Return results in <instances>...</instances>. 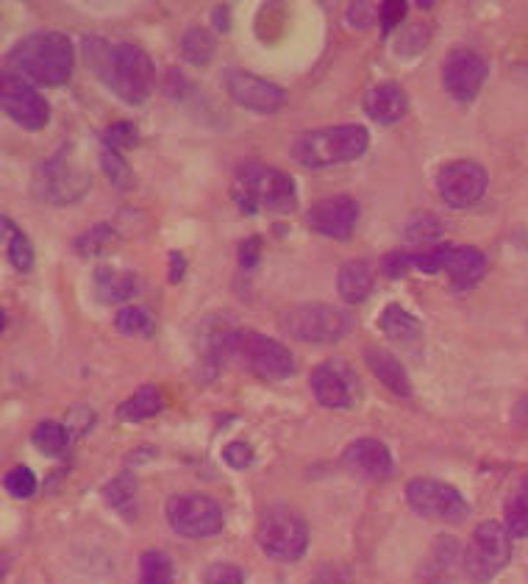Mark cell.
I'll return each instance as SVG.
<instances>
[{
  "instance_id": "1",
  "label": "cell",
  "mask_w": 528,
  "mask_h": 584,
  "mask_svg": "<svg viewBox=\"0 0 528 584\" xmlns=\"http://www.w3.org/2000/svg\"><path fill=\"white\" fill-rule=\"evenodd\" d=\"M84 62L120 101L140 107L151 98L156 84V70L151 57L134 42H109L103 37L87 34L81 40Z\"/></svg>"
},
{
  "instance_id": "2",
  "label": "cell",
  "mask_w": 528,
  "mask_h": 584,
  "mask_svg": "<svg viewBox=\"0 0 528 584\" xmlns=\"http://www.w3.org/2000/svg\"><path fill=\"white\" fill-rule=\"evenodd\" d=\"M9 64L31 84L62 87L73 73L75 48L62 31H34L9 51Z\"/></svg>"
},
{
  "instance_id": "3",
  "label": "cell",
  "mask_w": 528,
  "mask_h": 584,
  "mask_svg": "<svg viewBox=\"0 0 528 584\" xmlns=\"http://www.w3.org/2000/svg\"><path fill=\"white\" fill-rule=\"evenodd\" d=\"M234 201L247 214H290L298 209V190H295L293 175H287L284 170H276L262 162H251L236 170Z\"/></svg>"
},
{
  "instance_id": "4",
  "label": "cell",
  "mask_w": 528,
  "mask_h": 584,
  "mask_svg": "<svg viewBox=\"0 0 528 584\" xmlns=\"http://www.w3.org/2000/svg\"><path fill=\"white\" fill-rule=\"evenodd\" d=\"M367 134L365 125H328V129L306 131L293 142V159L309 170L334 168V164H345L359 159L367 151Z\"/></svg>"
},
{
  "instance_id": "5",
  "label": "cell",
  "mask_w": 528,
  "mask_h": 584,
  "mask_svg": "<svg viewBox=\"0 0 528 584\" xmlns=\"http://www.w3.org/2000/svg\"><path fill=\"white\" fill-rule=\"evenodd\" d=\"M511 560V534L504 523L484 521L478 523L476 532L470 534L461 567L465 576L476 584H487L509 565Z\"/></svg>"
},
{
  "instance_id": "6",
  "label": "cell",
  "mask_w": 528,
  "mask_h": 584,
  "mask_svg": "<svg viewBox=\"0 0 528 584\" xmlns=\"http://www.w3.org/2000/svg\"><path fill=\"white\" fill-rule=\"evenodd\" d=\"M354 315L332 304H298L284 312V332L301 343H337L354 332Z\"/></svg>"
},
{
  "instance_id": "7",
  "label": "cell",
  "mask_w": 528,
  "mask_h": 584,
  "mask_svg": "<svg viewBox=\"0 0 528 584\" xmlns=\"http://www.w3.org/2000/svg\"><path fill=\"white\" fill-rule=\"evenodd\" d=\"M256 543L264 554L278 562H295L306 554L309 545V528L304 517L284 506H273L258 517Z\"/></svg>"
},
{
  "instance_id": "8",
  "label": "cell",
  "mask_w": 528,
  "mask_h": 584,
  "mask_svg": "<svg viewBox=\"0 0 528 584\" xmlns=\"http://www.w3.org/2000/svg\"><path fill=\"white\" fill-rule=\"evenodd\" d=\"M31 190L40 201L68 207V203L84 198V192L90 190V173L70 159V151H59L57 157H51L34 170Z\"/></svg>"
},
{
  "instance_id": "9",
  "label": "cell",
  "mask_w": 528,
  "mask_h": 584,
  "mask_svg": "<svg viewBox=\"0 0 528 584\" xmlns=\"http://www.w3.org/2000/svg\"><path fill=\"white\" fill-rule=\"evenodd\" d=\"M170 528L181 537L206 540L223 528V510L214 499L203 493H179L164 506Z\"/></svg>"
},
{
  "instance_id": "10",
  "label": "cell",
  "mask_w": 528,
  "mask_h": 584,
  "mask_svg": "<svg viewBox=\"0 0 528 584\" xmlns=\"http://www.w3.org/2000/svg\"><path fill=\"white\" fill-rule=\"evenodd\" d=\"M404 495L409 510H415L420 517H428V521L461 523L470 515L465 495L454 484H445L439 479H412Z\"/></svg>"
},
{
  "instance_id": "11",
  "label": "cell",
  "mask_w": 528,
  "mask_h": 584,
  "mask_svg": "<svg viewBox=\"0 0 528 584\" xmlns=\"http://www.w3.org/2000/svg\"><path fill=\"white\" fill-rule=\"evenodd\" d=\"M0 101H3L7 118H12L26 131H42L51 120V107H48L45 95L29 79L9 73V70L0 79Z\"/></svg>"
},
{
  "instance_id": "12",
  "label": "cell",
  "mask_w": 528,
  "mask_h": 584,
  "mask_svg": "<svg viewBox=\"0 0 528 584\" xmlns=\"http://www.w3.org/2000/svg\"><path fill=\"white\" fill-rule=\"evenodd\" d=\"M225 92L231 95V101L256 114H276L287 103V92L282 87L262 79V75L247 73V70H229L225 73Z\"/></svg>"
},
{
  "instance_id": "13",
  "label": "cell",
  "mask_w": 528,
  "mask_h": 584,
  "mask_svg": "<svg viewBox=\"0 0 528 584\" xmlns=\"http://www.w3.org/2000/svg\"><path fill=\"white\" fill-rule=\"evenodd\" d=\"M309 390L326 410H351L356 401V376L348 362L326 360L312 367Z\"/></svg>"
},
{
  "instance_id": "14",
  "label": "cell",
  "mask_w": 528,
  "mask_h": 584,
  "mask_svg": "<svg viewBox=\"0 0 528 584\" xmlns=\"http://www.w3.org/2000/svg\"><path fill=\"white\" fill-rule=\"evenodd\" d=\"M487 79V62L470 48H454L443 62V84L448 95L459 103H470L481 92Z\"/></svg>"
},
{
  "instance_id": "15",
  "label": "cell",
  "mask_w": 528,
  "mask_h": 584,
  "mask_svg": "<svg viewBox=\"0 0 528 584\" xmlns=\"http://www.w3.org/2000/svg\"><path fill=\"white\" fill-rule=\"evenodd\" d=\"M437 190L448 207L467 209L484 195L487 190V173L478 162L470 159H459V162H448L437 175Z\"/></svg>"
},
{
  "instance_id": "16",
  "label": "cell",
  "mask_w": 528,
  "mask_h": 584,
  "mask_svg": "<svg viewBox=\"0 0 528 584\" xmlns=\"http://www.w3.org/2000/svg\"><path fill=\"white\" fill-rule=\"evenodd\" d=\"M359 220V203L351 195H332L312 203L306 212V223L315 234L332 236V240H348Z\"/></svg>"
},
{
  "instance_id": "17",
  "label": "cell",
  "mask_w": 528,
  "mask_h": 584,
  "mask_svg": "<svg viewBox=\"0 0 528 584\" xmlns=\"http://www.w3.org/2000/svg\"><path fill=\"white\" fill-rule=\"evenodd\" d=\"M343 467L365 482H382L395 473V460L382 440L359 437L343 451Z\"/></svg>"
},
{
  "instance_id": "18",
  "label": "cell",
  "mask_w": 528,
  "mask_h": 584,
  "mask_svg": "<svg viewBox=\"0 0 528 584\" xmlns=\"http://www.w3.org/2000/svg\"><path fill=\"white\" fill-rule=\"evenodd\" d=\"M362 107H365V114L373 120V123L389 125L395 123V120L404 118L406 109H409V98H406V92L400 90L398 84L387 81V84L373 87V90L365 95V103H362Z\"/></svg>"
},
{
  "instance_id": "19",
  "label": "cell",
  "mask_w": 528,
  "mask_h": 584,
  "mask_svg": "<svg viewBox=\"0 0 528 584\" xmlns=\"http://www.w3.org/2000/svg\"><path fill=\"white\" fill-rule=\"evenodd\" d=\"M487 270V256L473 245H450L448 259H445V273L450 275L454 290H467L476 284Z\"/></svg>"
},
{
  "instance_id": "20",
  "label": "cell",
  "mask_w": 528,
  "mask_h": 584,
  "mask_svg": "<svg viewBox=\"0 0 528 584\" xmlns=\"http://www.w3.org/2000/svg\"><path fill=\"white\" fill-rule=\"evenodd\" d=\"M362 356H365V362L373 371V376H376L378 382L389 390V393H395L398 399H409L412 395L409 373L404 371V365H400V362L395 360L387 349H376V345H370V349H365V354Z\"/></svg>"
},
{
  "instance_id": "21",
  "label": "cell",
  "mask_w": 528,
  "mask_h": 584,
  "mask_svg": "<svg viewBox=\"0 0 528 584\" xmlns=\"http://www.w3.org/2000/svg\"><path fill=\"white\" fill-rule=\"evenodd\" d=\"M337 292L345 304H362L373 292V270L362 259H351L337 273Z\"/></svg>"
},
{
  "instance_id": "22",
  "label": "cell",
  "mask_w": 528,
  "mask_h": 584,
  "mask_svg": "<svg viewBox=\"0 0 528 584\" xmlns=\"http://www.w3.org/2000/svg\"><path fill=\"white\" fill-rule=\"evenodd\" d=\"M136 292V275L131 270L109 268L101 264L95 270V295L103 304H120V301H129Z\"/></svg>"
},
{
  "instance_id": "23",
  "label": "cell",
  "mask_w": 528,
  "mask_h": 584,
  "mask_svg": "<svg viewBox=\"0 0 528 584\" xmlns=\"http://www.w3.org/2000/svg\"><path fill=\"white\" fill-rule=\"evenodd\" d=\"M456 556H459V543L448 537V534H443L431 548L426 567H423L420 584H450V576H454L450 567H454Z\"/></svg>"
},
{
  "instance_id": "24",
  "label": "cell",
  "mask_w": 528,
  "mask_h": 584,
  "mask_svg": "<svg viewBox=\"0 0 528 584\" xmlns=\"http://www.w3.org/2000/svg\"><path fill=\"white\" fill-rule=\"evenodd\" d=\"M164 410V395L156 384H142L131 399H125L123 404L118 406V417L125 423H140L148 421V417L159 415Z\"/></svg>"
},
{
  "instance_id": "25",
  "label": "cell",
  "mask_w": 528,
  "mask_h": 584,
  "mask_svg": "<svg viewBox=\"0 0 528 584\" xmlns=\"http://www.w3.org/2000/svg\"><path fill=\"white\" fill-rule=\"evenodd\" d=\"M378 329L382 334H387L393 343H415L420 338V321L412 312H406L404 306H387L378 315Z\"/></svg>"
},
{
  "instance_id": "26",
  "label": "cell",
  "mask_w": 528,
  "mask_h": 584,
  "mask_svg": "<svg viewBox=\"0 0 528 584\" xmlns=\"http://www.w3.org/2000/svg\"><path fill=\"white\" fill-rule=\"evenodd\" d=\"M214 51H217V42H214V34L203 26H190V29L181 34V53L190 64L195 68H203V64L212 62Z\"/></svg>"
},
{
  "instance_id": "27",
  "label": "cell",
  "mask_w": 528,
  "mask_h": 584,
  "mask_svg": "<svg viewBox=\"0 0 528 584\" xmlns=\"http://www.w3.org/2000/svg\"><path fill=\"white\" fill-rule=\"evenodd\" d=\"M103 499H106V504L112 506L114 512H120V515H125L131 521L136 512V479L134 473H120V476H114L112 482L103 487Z\"/></svg>"
},
{
  "instance_id": "28",
  "label": "cell",
  "mask_w": 528,
  "mask_h": 584,
  "mask_svg": "<svg viewBox=\"0 0 528 584\" xmlns=\"http://www.w3.org/2000/svg\"><path fill=\"white\" fill-rule=\"evenodd\" d=\"M3 231H7V256L12 268L20 270V273H29L34 268V245H31V240L9 218H3Z\"/></svg>"
},
{
  "instance_id": "29",
  "label": "cell",
  "mask_w": 528,
  "mask_h": 584,
  "mask_svg": "<svg viewBox=\"0 0 528 584\" xmlns=\"http://www.w3.org/2000/svg\"><path fill=\"white\" fill-rule=\"evenodd\" d=\"M504 526L509 528L511 537H528V479L517 484L515 493L506 501Z\"/></svg>"
},
{
  "instance_id": "30",
  "label": "cell",
  "mask_w": 528,
  "mask_h": 584,
  "mask_svg": "<svg viewBox=\"0 0 528 584\" xmlns=\"http://www.w3.org/2000/svg\"><path fill=\"white\" fill-rule=\"evenodd\" d=\"M31 440H34V445L45 456H59L68 451L70 432H68V426H62V423L42 421V423H37V429L31 432Z\"/></svg>"
},
{
  "instance_id": "31",
  "label": "cell",
  "mask_w": 528,
  "mask_h": 584,
  "mask_svg": "<svg viewBox=\"0 0 528 584\" xmlns=\"http://www.w3.org/2000/svg\"><path fill=\"white\" fill-rule=\"evenodd\" d=\"M101 168H103V173H106V179L112 181V187H118L120 192L134 190L136 179H134V173H131L129 162H125L123 153H120L118 148H109L101 142Z\"/></svg>"
},
{
  "instance_id": "32",
  "label": "cell",
  "mask_w": 528,
  "mask_h": 584,
  "mask_svg": "<svg viewBox=\"0 0 528 584\" xmlns=\"http://www.w3.org/2000/svg\"><path fill=\"white\" fill-rule=\"evenodd\" d=\"M140 584H173V560L164 551H145L140 556Z\"/></svg>"
},
{
  "instance_id": "33",
  "label": "cell",
  "mask_w": 528,
  "mask_h": 584,
  "mask_svg": "<svg viewBox=\"0 0 528 584\" xmlns=\"http://www.w3.org/2000/svg\"><path fill=\"white\" fill-rule=\"evenodd\" d=\"M114 329L120 334H129V338H140V334H153V321L148 312L136 310V306H123V310L114 315Z\"/></svg>"
},
{
  "instance_id": "34",
  "label": "cell",
  "mask_w": 528,
  "mask_h": 584,
  "mask_svg": "<svg viewBox=\"0 0 528 584\" xmlns=\"http://www.w3.org/2000/svg\"><path fill=\"white\" fill-rule=\"evenodd\" d=\"M428 40H431V29H428L426 23H412L409 29L395 40V53L404 59H412L428 46Z\"/></svg>"
},
{
  "instance_id": "35",
  "label": "cell",
  "mask_w": 528,
  "mask_h": 584,
  "mask_svg": "<svg viewBox=\"0 0 528 584\" xmlns=\"http://www.w3.org/2000/svg\"><path fill=\"white\" fill-rule=\"evenodd\" d=\"M448 251H450V245H445V242L443 245L423 248V251L409 253V262H412V268H417L420 273H426V275L443 273L445 259H448Z\"/></svg>"
},
{
  "instance_id": "36",
  "label": "cell",
  "mask_w": 528,
  "mask_h": 584,
  "mask_svg": "<svg viewBox=\"0 0 528 584\" xmlns=\"http://www.w3.org/2000/svg\"><path fill=\"white\" fill-rule=\"evenodd\" d=\"M3 487H7V493L14 495V499H31V495L37 493L34 471L26 465L12 467V471L3 476Z\"/></svg>"
},
{
  "instance_id": "37",
  "label": "cell",
  "mask_w": 528,
  "mask_h": 584,
  "mask_svg": "<svg viewBox=\"0 0 528 584\" xmlns=\"http://www.w3.org/2000/svg\"><path fill=\"white\" fill-rule=\"evenodd\" d=\"M136 142H140V131H136V125L131 120H118V123H112L103 131V145L118 148V151L136 148Z\"/></svg>"
},
{
  "instance_id": "38",
  "label": "cell",
  "mask_w": 528,
  "mask_h": 584,
  "mask_svg": "<svg viewBox=\"0 0 528 584\" xmlns=\"http://www.w3.org/2000/svg\"><path fill=\"white\" fill-rule=\"evenodd\" d=\"M109 240H112V225L101 223V225H95V229L84 231V234L75 240V248H79L84 256H95V253L103 251V245H106Z\"/></svg>"
},
{
  "instance_id": "39",
  "label": "cell",
  "mask_w": 528,
  "mask_h": 584,
  "mask_svg": "<svg viewBox=\"0 0 528 584\" xmlns=\"http://www.w3.org/2000/svg\"><path fill=\"white\" fill-rule=\"evenodd\" d=\"M406 234L417 242H434L439 234H443V223L431 214H417L409 225H406Z\"/></svg>"
},
{
  "instance_id": "40",
  "label": "cell",
  "mask_w": 528,
  "mask_h": 584,
  "mask_svg": "<svg viewBox=\"0 0 528 584\" xmlns=\"http://www.w3.org/2000/svg\"><path fill=\"white\" fill-rule=\"evenodd\" d=\"M203 584H242V571L231 562H214L203 573Z\"/></svg>"
},
{
  "instance_id": "41",
  "label": "cell",
  "mask_w": 528,
  "mask_h": 584,
  "mask_svg": "<svg viewBox=\"0 0 528 584\" xmlns=\"http://www.w3.org/2000/svg\"><path fill=\"white\" fill-rule=\"evenodd\" d=\"M406 9L409 7H406L404 0H389V3H382V9H378V20H382L384 34H393L395 26L406 18Z\"/></svg>"
},
{
  "instance_id": "42",
  "label": "cell",
  "mask_w": 528,
  "mask_h": 584,
  "mask_svg": "<svg viewBox=\"0 0 528 584\" xmlns=\"http://www.w3.org/2000/svg\"><path fill=\"white\" fill-rule=\"evenodd\" d=\"M223 462L229 467H234V471H245V467H251L253 462V451L247 443H229L223 449Z\"/></svg>"
},
{
  "instance_id": "43",
  "label": "cell",
  "mask_w": 528,
  "mask_h": 584,
  "mask_svg": "<svg viewBox=\"0 0 528 584\" xmlns=\"http://www.w3.org/2000/svg\"><path fill=\"white\" fill-rule=\"evenodd\" d=\"M345 20H348L351 29L365 31V29H370L373 20H376V12H373L370 3H351L348 12H345Z\"/></svg>"
},
{
  "instance_id": "44",
  "label": "cell",
  "mask_w": 528,
  "mask_h": 584,
  "mask_svg": "<svg viewBox=\"0 0 528 584\" xmlns=\"http://www.w3.org/2000/svg\"><path fill=\"white\" fill-rule=\"evenodd\" d=\"M309 584H354V578H351L348 567H343V565H323V567H317L315 576H312Z\"/></svg>"
},
{
  "instance_id": "45",
  "label": "cell",
  "mask_w": 528,
  "mask_h": 584,
  "mask_svg": "<svg viewBox=\"0 0 528 584\" xmlns=\"http://www.w3.org/2000/svg\"><path fill=\"white\" fill-rule=\"evenodd\" d=\"M382 268H384V273L389 275V279H400V275H404L406 270L412 268L409 253H400V251L387 253V256H384V262H382Z\"/></svg>"
},
{
  "instance_id": "46",
  "label": "cell",
  "mask_w": 528,
  "mask_h": 584,
  "mask_svg": "<svg viewBox=\"0 0 528 584\" xmlns=\"http://www.w3.org/2000/svg\"><path fill=\"white\" fill-rule=\"evenodd\" d=\"M258 251H262V240L258 236H251V240H245L240 245V264L242 268H253V264L258 262Z\"/></svg>"
},
{
  "instance_id": "47",
  "label": "cell",
  "mask_w": 528,
  "mask_h": 584,
  "mask_svg": "<svg viewBox=\"0 0 528 584\" xmlns=\"http://www.w3.org/2000/svg\"><path fill=\"white\" fill-rule=\"evenodd\" d=\"M186 270V259L181 256V251H170V281L173 284H179L181 275H184Z\"/></svg>"
},
{
  "instance_id": "48",
  "label": "cell",
  "mask_w": 528,
  "mask_h": 584,
  "mask_svg": "<svg viewBox=\"0 0 528 584\" xmlns=\"http://www.w3.org/2000/svg\"><path fill=\"white\" fill-rule=\"evenodd\" d=\"M511 421H515L517 426L528 429V395H522V399L515 404V410H511Z\"/></svg>"
},
{
  "instance_id": "49",
  "label": "cell",
  "mask_w": 528,
  "mask_h": 584,
  "mask_svg": "<svg viewBox=\"0 0 528 584\" xmlns=\"http://www.w3.org/2000/svg\"><path fill=\"white\" fill-rule=\"evenodd\" d=\"M229 9H225V7H217V9H214V14H212V18H214V29H217V31H229Z\"/></svg>"
}]
</instances>
